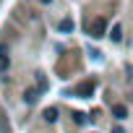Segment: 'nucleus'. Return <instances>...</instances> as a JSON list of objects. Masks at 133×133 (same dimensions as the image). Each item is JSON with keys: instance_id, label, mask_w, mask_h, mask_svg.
Listing matches in <instances>:
<instances>
[{"instance_id": "obj_8", "label": "nucleus", "mask_w": 133, "mask_h": 133, "mask_svg": "<svg viewBox=\"0 0 133 133\" xmlns=\"http://www.w3.org/2000/svg\"><path fill=\"white\" fill-rule=\"evenodd\" d=\"M24 97H26V102H34V99H37V91H34V89H29Z\"/></svg>"}, {"instance_id": "obj_5", "label": "nucleus", "mask_w": 133, "mask_h": 133, "mask_svg": "<svg viewBox=\"0 0 133 133\" xmlns=\"http://www.w3.org/2000/svg\"><path fill=\"white\" fill-rule=\"evenodd\" d=\"M60 31H65V34L73 31V21H71V18H63V21H60Z\"/></svg>"}, {"instance_id": "obj_2", "label": "nucleus", "mask_w": 133, "mask_h": 133, "mask_svg": "<svg viewBox=\"0 0 133 133\" xmlns=\"http://www.w3.org/2000/svg\"><path fill=\"white\" fill-rule=\"evenodd\" d=\"M8 65H11V60H8V55H5V47H0V73H5Z\"/></svg>"}, {"instance_id": "obj_11", "label": "nucleus", "mask_w": 133, "mask_h": 133, "mask_svg": "<svg viewBox=\"0 0 133 133\" xmlns=\"http://www.w3.org/2000/svg\"><path fill=\"white\" fill-rule=\"evenodd\" d=\"M42 3H52V0H42Z\"/></svg>"}, {"instance_id": "obj_7", "label": "nucleus", "mask_w": 133, "mask_h": 133, "mask_svg": "<svg viewBox=\"0 0 133 133\" xmlns=\"http://www.w3.org/2000/svg\"><path fill=\"white\" fill-rule=\"evenodd\" d=\"M120 37H123V29H120V24H115V26H112V39L120 42Z\"/></svg>"}, {"instance_id": "obj_9", "label": "nucleus", "mask_w": 133, "mask_h": 133, "mask_svg": "<svg viewBox=\"0 0 133 133\" xmlns=\"http://www.w3.org/2000/svg\"><path fill=\"white\" fill-rule=\"evenodd\" d=\"M73 117H76V123H81V125H84V123H86V115H81V112H76V115H73Z\"/></svg>"}, {"instance_id": "obj_10", "label": "nucleus", "mask_w": 133, "mask_h": 133, "mask_svg": "<svg viewBox=\"0 0 133 133\" xmlns=\"http://www.w3.org/2000/svg\"><path fill=\"white\" fill-rule=\"evenodd\" d=\"M112 133H125V130H123L120 125H115V128H112Z\"/></svg>"}, {"instance_id": "obj_1", "label": "nucleus", "mask_w": 133, "mask_h": 133, "mask_svg": "<svg viewBox=\"0 0 133 133\" xmlns=\"http://www.w3.org/2000/svg\"><path fill=\"white\" fill-rule=\"evenodd\" d=\"M102 34H104V21L99 18V21H94V26H91V37H94V39H99Z\"/></svg>"}, {"instance_id": "obj_3", "label": "nucleus", "mask_w": 133, "mask_h": 133, "mask_svg": "<svg viewBox=\"0 0 133 133\" xmlns=\"http://www.w3.org/2000/svg\"><path fill=\"white\" fill-rule=\"evenodd\" d=\"M112 115H115L117 120H123V117H128V110H125V104H115V107H112Z\"/></svg>"}, {"instance_id": "obj_4", "label": "nucleus", "mask_w": 133, "mask_h": 133, "mask_svg": "<svg viewBox=\"0 0 133 133\" xmlns=\"http://www.w3.org/2000/svg\"><path fill=\"white\" fill-rule=\"evenodd\" d=\"M44 120H47V123H55V120H57V110H55V107H47V110H44Z\"/></svg>"}, {"instance_id": "obj_6", "label": "nucleus", "mask_w": 133, "mask_h": 133, "mask_svg": "<svg viewBox=\"0 0 133 133\" xmlns=\"http://www.w3.org/2000/svg\"><path fill=\"white\" fill-rule=\"evenodd\" d=\"M91 91H94V84H91V81H89V84H84V86L78 89V94H84V97H89Z\"/></svg>"}]
</instances>
